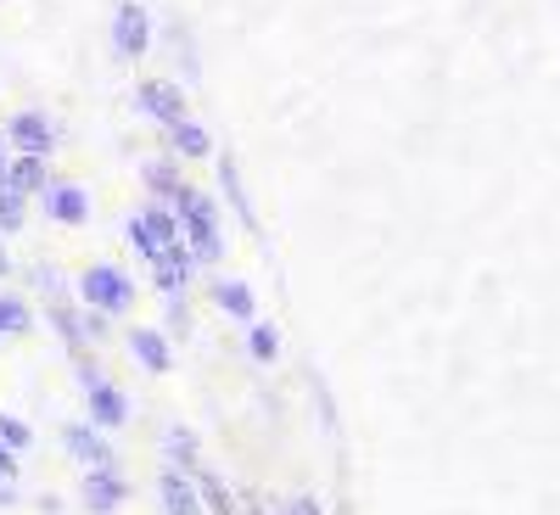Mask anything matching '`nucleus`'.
<instances>
[{
  "label": "nucleus",
  "instance_id": "obj_25",
  "mask_svg": "<svg viewBox=\"0 0 560 515\" xmlns=\"http://www.w3.org/2000/svg\"><path fill=\"white\" fill-rule=\"evenodd\" d=\"M197 488H202V510H208V515H230V510H236V504H230V493H224L208 471H197Z\"/></svg>",
  "mask_w": 560,
  "mask_h": 515
},
{
  "label": "nucleus",
  "instance_id": "obj_12",
  "mask_svg": "<svg viewBox=\"0 0 560 515\" xmlns=\"http://www.w3.org/2000/svg\"><path fill=\"white\" fill-rule=\"evenodd\" d=\"M213 308L224 314V319H236L242 331L258 319V292L247 286V280H236V274H224V280H213Z\"/></svg>",
  "mask_w": 560,
  "mask_h": 515
},
{
  "label": "nucleus",
  "instance_id": "obj_10",
  "mask_svg": "<svg viewBox=\"0 0 560 515\" xmlns=\"http://www.w3.org/2000/svg\"><path fill=\"white\" fill-rule=\"evenodd\" d=\"M124 342H129L135 364L152 370V376H168V370H174V342H168V331H158V325H135Z\"/></svg>",
  "mask_w": 560,
  "mask_h": 515
},
{
  "label": "nucleus",
  "instance_id": "obj_19",
  "mask_svg": "<svg viewBox=\"0 0 560 515\" xmlns=\"http://www.w3.org/2000/svg\"><path fill=\"white\" fill-rule=\"evenodd\" d=\"M147 185L158 191V202H174V197H179V185H185V174H179L168 157H158V163H147Z\"/></svg>",
  "mask_w": 560,
  "mask_h": 515
},
{
  "label": "nucleus",
  "instance_id": "obj_24",
  "mask_svg": "<svg viewBox=\"0 0 560 515\" xmlns=\"http://www.w3.org/2000/svg\"><path fill=\"white\" fill-rule=\"evenodd\" d=\"M28 286H34V292H45V303H62V297H68L62 274H57L51 264H34V269H28Z\"/></svg>",
  "mask_w": 560,
  "mask_h": 515
},
{
  "label": "nucleus",
  "instance_id": "obj_3",
  "mask_svg": "<svg viewBox=\"0 0 560 515\" xmlns=\"http://www.w3.org/2000/svg\"><path fill=\"white\" fill-rule=\"evenodd\" d=\"M113 57H124V62L152 57V12L140 0H118L113 7Z\"/></svg>",
  "mask_w": 560,
  "mask_h": 515
},
{
  "label": "nucleus",
  "instance_id": "obj_32",
  "mask_svg": "<svg viewBox=\"0 0 560 515\" xmlns=\"http://www.w3.org/2000/svg\"><path fill=\"white\" fill-rule=\"evenodd\" d=\"M7 168H12V147H7V134H0V179H7Z\"/></svg>",
  "mask_w": 560,
  "mask_h": 515
},
{
  "label": "nucleus",
  "instance_id": "obj_14",
  "mask_svg": "<svg viewBox=\"0 0 560 515\" xmlns=\"http://www.w3.org/2000/svg\"><path fill=\"white\" fill-rule=\"evenodd\" d=\"M7 179L18 185L23 197H39L45 185H51V157H34V152H12V168H7Z\"/></svg>",
  "mask_w": 560,
  "mask_h": 515
},
{
  "label": "nucleus",
  "instance_id": "obj_9",
  "mask_svg": "<svg viewBox=\"0 0 560 515\" xmlns=\"http://www.w3.org/2000/svg\"><path fill=\"white\" fill-rule=\"evenodd\" d=\"M158 493H163V515H208V510H202V488H197V477H191V471H179V465H163Z\"/></svg>",
  "mask_w": 560,
  "mask_h": 515
},
{
  "label": "nucleus",
  "instance_id": "obj_30",
  "mask_svg": "<svg viewBox=\"0 0 560 515\" xmlns=\"http://www.w3.org/2000/svg\"><path fill=\"white\" fill-rule=\"evenodd\" d=\"M12 504H18V482L0 477V510H12Z\"/></svg>",
  "mask_w": 560,
  "mask_h": 515
},
{
  "label": "nucleus",
  "instance_id": "obj_15",
  "mask_svg": "<svg viewBox=\"0 0 560 515\" xmlns=\"http://www.w3.org/2000/svg\"><path fill=\"white\" fill-rule=\"evenodd\" d=\"M23 224H28V197L12 179H0V236H23Z\"/></svg>",
  "mask_w": 560,
  "mask_h": 515
},
{
  "label": "nucleus",
  "instance_id": "obj_28",
  "mask_svg": "<svg viewBox=\"0 0 560 515\" xmlns=\"http://www.w3.org/2000/svg\"><path fill=\"white\" fill-rule=\"evenodd\" d=\"M34 504H39V515H62V499H57V493H39Z\"/></svg>",
  "mask_w": 560,
  "mask_h": 515
},
{
  "label": "nucleus",
  "instance_id": "obj_31",
  "mask_svg": "<svg viewBox=\"0 0 560 515\" xmlns=\"http://www.w3.org/2000/svg\"><path fill=\"white\" fill-rule=\"evenodd\" d=\"M292 515H325V510H319L314 499H298V504H292Z\"/></svg>",
  "mask_w": 560,
  "mask_h": 515
},
{
  "label": "nucleus",
  "instance_id": "obj_27",
  "mask_svg": "<svg viewBox=\"0 0 560 515\" xmlns=\"http://www.w3.org/2000/svg\"><path fill=\"white\" fill-rule=\"evenodd\" d=\"M18 471H23V454H12L7 443H0V477H7V482H18Z\"/></svg>",
  "mask_w": 560,
  "mask_h": 515
},
{
  "label": "nucleus",
  "instance_id": "obj_11",
  "mask_svg": "<svg viewBox=\"0 0 560 515\" xmlns=\"http://www.w3.org/2000/svg\"><path fill=\"white\" fill-rule=\"evenodd\" d=\"M84 403H90V426H102V432L129 426V398H124V387H113L107 376H102L96 387H84Z\"/></svg>",
  "mask_w": 560,
  "mask_h": 515
},
{
  "label": "nucleus",
  "instance_id": "obj_2",
  "mask_svg": "<svg viewBox=\"0 0 560 515\" xmlns=\"http://www.w3.org/2000/svg\"><path fill=\"white\" fill-rule=\"evenodd\" d=\"M73 297H79L84 308H96V314L118 319V314L135 308V280H129L118 264H90V269L73 280Z\"/></svg>",
  "mask_w": 560,
  "mask_h": 515
},
{
  "label": "nucleus",
  "instance_id": "obj_5",
  "mask_svg": "<svg viewBox=\"0 0 560 515\" xmlns=\"http://www.w3.org/2000/svg\"><path fill=\"white\" fill-rule=\"evenodd\" d=\"M39 208H45V219L62 224V230H84L90 224V191L73 185V179H51V185H45Z\"/></svg>",
  "mask_w": 560,
  "mask_h": 515
},
{
  "label": "nucleus",
  "instance_id": "obj_23",
  "mask_svg": "<svg viewBox=\"0 0 560 515\" xmlns=\"http://www.w3.org/2000/svg\"><path fill=\"white\" fill-rule=\"evenodd\" d=\"M0 443H7L12 454H28L34 448V426H28V420H18V414H0Z\"/></svg>",
  "mask_w": 560,
  "mask_h": 515
},
{
  "label": "nucleus",
  "instance_id": "obj_20",
  "mask_svg": "<svg viewBox=\"0 0 560 515\" xmlns=\"http://www.w3.org/2000/svg\"><path fill=\"white\" fill-rule=\"evenodd\" d=\"M34 331V314L23 297H0V337H28Z\"/></svg>",
  "mask_w": 560,
  "mask_h": 515
},
{
  "label": "nucleus",
  "instance_id": "obj_17",
  "mask_svg": "<svg viewBox=\"0 0 560 515\" xmlns=\"http://www.w3.org/2000/svg\"><path fill=\"white\" fill-rule=\"evenodd\" d=\"M140 219H147V230H152V242H158V247H174V242H185V230H179V213H174L168 202H152V208H140Z\"/></svg>",
  "mask_w": 560,
  "mask_h": 515
},
{
  "label": "nucleus",
  "instance_id": "obj_4",
  "mask_svg": "<svg viewBox=\"0 0 560 515\" xmlns=\"http://www.w3.org/2000/svg\"><path fill=\"white\" fill-rule=\"evenodd\" d=\"M135 107L147 118H158L163 129H174L179 118H191V96H185L179 79H140L135 84Z\"/></svg>",
  "mask_w": 560,
  "mask_h": 515
},
{
  "label": "nucleus",
  "instance_id": "obj_1",
  "mask_svg": "<svg viewBox=\"0 0 560 515\" xmlns=\"http://www.w3.org/2000/svg\"><path fill=\"white\" fill-rule=\"evenodd\" d=\"M168 208L179 213V230H185V247H191V258H197L202 269H213V264L224 258V236H219V208H213V197L191 191V185H179V197H174Z\"/></svg>",
  "mask_w": 560,
  "mask_h": 515
},
{
  "label": "nucleus",
  "instance_id": "obj_8",
  "mask_svg": "<svg viewBox=\"0 0 560 515\" xmlns=\"http://www.w3.org/2000/svg\"><path fill=\"white\" fill-rule=\"evenodd\" d=\"M62 448L84 465V471H96V465H118L113 443L102 437V426H90V420H73V426H62Z\"/></svg>",
  "mask_w": 560,
  "mask_h": 515
},
{
  "label": "nucleus",
  "instance_id": "obj_33",
  "mask_svg": "<svg viewBox=\"0 0 560 515\" xmlns=\"http://www.w3.org/2000/svg\"><path fill=\"white\" fill-rule=\"evenodd\" d=\"M258 515H269V510H258Z\"/></svg>",
  "mask_w": 560,
  "mask_h": 515
},
{
  "label": "nucleus",
  "instance_id": "obj_18",
  "mask_svg": "<svg viewBox=\"0 0 560 515\" xmlns=\"http://www.w3.org/2000/svg\"><path fill=\"white\" fill-rule=\"evenodd\" d=\"M247 353H253V364H275L280 359V331L275 325H264V319L247 325Z\"/></svg>",
  "mask_w": 560,
  "mask_h": 515
},
{
  "label": "nucleus",
  "instance_id": "obj_26",
  "mask_svg": "<svg viewBox=\"0 0 560 515\" xmlns=\"http://www.w3.org/2000/svg\"><path fill=\"white\" fill-rule=\"evenodd\" d=\"M168 331H185V325H191V308H185V297H168Z\"/></svg>",
  "mask_w": 560,
  "mask_h": 515
},
{
  "label": "nucleus",
  "instance_id": "obj_13",
  "mask_svg": "<svg viewBox=\"0 0 560 515\" xmlns=\"http://www.w3.org/2000/svg\"><path fill=\"white\" fill-rule=\"evenodd\" d=\"M168 152L185 157V163H202V157H213V134H208L197 118H179V124L168 129Z\"/></svg>",
  "mask_w": 560,
  "mask_h": 515
},
{
  "label": "nucleus",
  "instance_id": "obj_29",
  "mask_svg": "<svg viewBox=\"0 0 560 515\" xmlns=\"http://www.w3.org/2000/svg\"><path fill=\"white\" fill-rule=\"evenodd\" d=\"M7 274H18V264H12V247H7V236H0V280Z\"/></svg>",
  "mask_w": 560,
  "mask_h": 515
},
{
  "label": "nucleus",
  "instance_id": "obj_16",
  "mask_svg": "<svg viewBox=\"0 0 560 515\" xmlns=\"http://www.w3.org/2000/svg\"><path fill=\"white\" fill-rule=\"evenodd\" d=\"M219 185H224V202L242 213V224L247 230H258V213H253V202H247V191H242V174H236V157H219Z\"/></svg>",
  "mask_w": 560,
  "mask_h": 515
},
{
  "label": "nucleus",
  "instance_id": "obj_7",
  "mask_svg": "<svg viewBox=\"0 0 560 515\" xmlns=\"http://www.w3.org/2000/svg\"><path fill=\"white\" fill-rule=\"evenodd\" d=\"M124 499H129V482H124L118 465H96V471H84V504H90V515H118Z\"/></svg>",
  "mask_w": 560,
  "mask_h": 515
},
{
  "label": "nucleus",
  "instance_id": "obj_22",
  "mask_svg": "<svg viewBox=\"0 0 560 515\" xmlns=\"http://www.w3.org/2000/svg\"><path fill=\"white\" fill-rule=\"evenodd\" d=\"M124 242H129L140 258H147V264H158V258H163V247L152 242V230H147V219H140V213H135V219H124Z\"/></svg>",
  "mask_w": 560,
  "mask_h": 515
},
{
  "label": "nucleus",
  "instance_id": "obj_21",
  "mask_svg": "<svg viewBox=\"0 0 560 515\" xmlns=\"http://www.w3.org/2000/svg\"><path fill=\"white\" fill-rule=\"evenodd\" d=\"M168 459L179 465V471L197 477V432L191 426H168Z\"/></svg>",
  "mask_w": 560,
  "mask_h": 515
},
{
  "label": "nucleus",
  "instance_id": "obj_6",
  "mask_svg": "<svg viewBox=\"0 0 560 515\" xmlns=\"http://www.w3.org/2000/svg\"><path fill=\"white\" fill-rule=\"evenodd\" d=\"M7 147L12 152H34V157H51L57 152V124L45 118L39 107H23L7 118Z\"/></svg>",
  "mask_w": 560,
  "mask_h": 515
}]
</instances>
